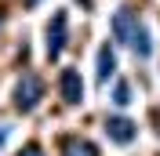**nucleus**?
<instances>
[{"mask_svg":"<svg viewBox=\"0 0 160 156\" xmlns=\"http://www.w3.org/2000/svg\"><path fill=\"white\" fill-rule=\"evenodd\" d=\"M40 98H44V80L29 73V76H22V80H18V87H15L11 102H15V109H18V113H29Z\"/></svg>","mask_w":160,"mask_h":156,"instance_id":"f257e3e1","label":"nucleus"},{"mask_svg":"<svg viewBox=\"0 0 160 156\" xmlns=\"http://www.w3.org/2000/svg\"><path fill=\"white\" fill-rule=\"evenodd\" d=\"M106 134H109L117 145H128V142H135V134H138V124L131 116H124V113H109V116H106Z\"/></svg>","mask_w":160,"mask_h":156,"instance_id":"f03ea898","label":"nucleus"},{"mask_svg":"<svg viewBox=\"0 0 160 156\" xmlns=\"http://www.w3.org/2000/svg\"><path fill=\"white\" fill-rule=\"evenodd\" d=\"M66 37H69V29H66V11H55V18H51L48 33H44V40H48V58H51V62L62 55V47H66Z\"/></svg>","mask_w":160,"mask_h":156,"instance_id":"7ed1b4c3","label":"nucleus"},{"mask_svg":"<svg viewBox=\"0 0 160 156\" xmlns=\"http://www.w3.org/2000/svg\"><path fill=\"white\" fill-rule=\"evenodd\" d=\"M58 91H62V102H66V105H80V102H84V84H80L77 69H62Z\"/></svg>","mask_w":160,"mask_h":156,"instance_id":"20e7f679","label":"nucleus"},{"mask_svg":"<svg viewBox=\"0 0 160 156\" xmlns=\"http://www.w3.org/2000/svg\"><path fill=\"white\" fill-rule=\"evenodd\" d=\"M113 69H117V51H113V44H102V51H98V84H109Z\"/></svg>","mask_w":160,"mask_h":156,"instance_id":"39448f33","label":"nucleus"},{"mask_svg":"<svg viewBox=\"0 0 160 156\" xmlns=\"http://www.w3.org/2000/svg\"><path fill=\"white\" fill-rule=\"evenodd\" d=\"M62 156H98V145L88 138H66L62 142Z\"/></svg>","mask_w":160,"mask_h":156,"instance_id":"423d86ee","label":"nucleus"},{"mask_svg":"<svg viewBox=\"0 0 160 156\" xmlns=\"http://www.w3.org/2000/svg\"><path fill=\"white\" fill-rule=\"evenodd\" d=\"M113 29H117V37H120V40H131V33H135V26H131V7H120V11H117Z\"/></svg>","mask_w":160,"mask_h":156,"instance_id":"0eeeda50","label":"nucleus"},{"mask_svg":"<svg viewBox=\"0 0 160 156\" xmlns=\"http://www.w3.org/2000/svg\"><path fill=\"white\" fill-rule=\"evenodd\" d=\"M131 44H135V55H142V58H146V55H153V40H149V33L142 29V26H135V33H131Z\"/></svg>","mask_w":160,"mask_h":156,"instance_id":"6e6552de","label":"nucleus"},{"mask_svg":"<svg viewBox=\"0 0 160 156\" xmlns=\"http://www.w3.org/2000/svg\"><path fill=\"white\" fill-rule=\"evenodd\" d=\"M113 102H117V105H128V102H131V87H128V84H117V91H113Z\"/></svg>","mask_w":160,"mask_h":156,"instance_id":"1a4fd4ad","label":"nucleus"},{"mask_svg":"<svg viewBox=\"0 0 160 156\" xmlns=\"http://www.w3.org/2000/svg\"><path fill=\"white\" fill-rule=\"evenodd\" d=\"M18 156H44V149H40V142H29V145L22 149Z\"/></svg>","mask_w":160,"mask_h":156,"instance_id":"9d476101","label":"nucleus"},{"mask_svg":"<svg viewBox=\"0 0 160 156\" xmlns=\"http://www.w3.org/2000/svg\"><path fill=\"white\" fill-rule=\"evenodd\" d=\"M37 4H40V0H26V7H37Z\"/></svg>","mask_w":160,"mask_h":156,"instance_id":"9b49d317","label":"nucleus"},{"mask_svg":"<svg viewBox=\"0 0 160 156\" xmlns=\"http://www.w3.org/2000/svg\"><path fill=\"white\" fill-rule=\"evenodd\" d=\"M4 134H8V131H4V127H0V145H4Z\"/></svg>","mask_w":160,"mask_h":156,"instance_id":"f8f14e48","label":"nucleus"}]
</instances>
